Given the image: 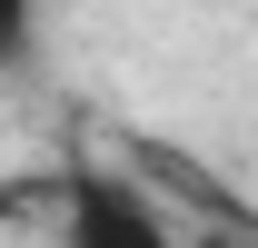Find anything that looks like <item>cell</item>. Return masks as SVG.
I'll return each instance as SVG.
<instances>
[{
	"instance_id": "6da1fadb",
	"label": "cell",
	"mask_w": 258,
	"mask_h": 248,
	"mask_svg": "<svg viewBox=\"0 0 258 248\" xmlns=\"http://www.w3.org/2000/svg\"><path fill=\"white\" fill-rule=\"evenodd\" d=\"M60 248H179V238H169V209L139 179L80 159L70 189H60Z\"/></svg>"
},
{
	"instance_id": "7a4b0ae2",
	"label": "cell",
	"mask_w": 258,
	"mask_h": 248,
	"mask_svg": "<svg viewBox=\"0 0 258 248\" xmlns=\"http://www.w3.org/2000/svg\"><path fill=\"white\" fill-rule=\"evenodd\" d=\"M30 20H40V0H0V60L30 50Z\"/></svg>"
}]
</instances>
